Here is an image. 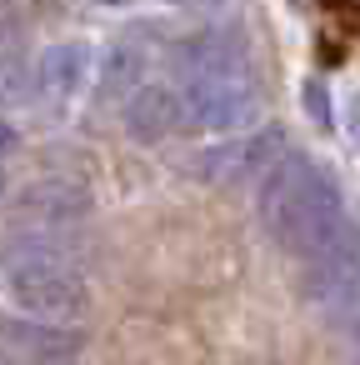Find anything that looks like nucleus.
<instances>
[{"mask_svg":"<svg viewBox=\"0 0 360 365\" xmlns=\"http://www.w3.org/2000/svg\"><path fill=\"white\" fill-rule=\"evenodd\" d=\"M0 285L16 300V310H26L31 320L76 325L91 310L86 270L61 240H46V235H21L0 255Z\"/></svg>","mask_w":360,"mask_h":365,"instance_id":"1","label":"nucleus"},{"mask_svg":"<svg viewBox=\"0 0 360 365\" xmlns=\"http://www.w3.org/2000/svg\"><path fill=\"white\" fill-rule=\"evenodd\" d=\"M185 130H215L235 135L260 120V81L255 76H215V81H185Z\"/></svg>","mask_w":360,"mask_h":365,"instance_id":"2","label":"nucleus"},{"mask_svg":"<svg viewBox=\"0 0 360 365\" xmlns=\"http://www.w3.org/2000/svg\"><path fill=\"white\" fill-rule=\"evenodd\" d=\"M91 220V190L81 180H66V175H46V180H31L16 205H11V225L21 235H46V240H66L76 225Z\"/></svg>","mask_w":360,"mask_h":365,"instance_id":"3","label":"nucleus"},{"mask_svg":"<svg viewBox=\"0 0 360 365\" xmlns=\"http://www.w3.org/2000/svg\"><path fill=\"white\" fill-rule=\"evenodd\" d=\"M285 150V135L280 125H260V130H235L225 135L220 145H205L195 150L190 170L210 185H230V180H250V175H265Z\"/></svg>","mask_w":360,"mask_h":365,"instance_id":"4","label":"nucleus"},{"mask_svg":"<svg viewBox=\"0 0 360 365\" xmlns=\"http://www.w3.org/2000/svg\"><path fill=\"white\" fill-rule=\"evenodd\" d=\"M170 71H175V86H185V81H215V76H255L245 41L235 31H220V26L185 36L170 51Z\"/></svg>","mask_w":360,"mask_h":365,"instance_id":"5","label":"nucleus"},{"mask_svg":"<svg viewBox=\"0 0 360 365\" xmlns=\"http://www.w3.org/2000/svg\"><path fill=\"white\" fill-rule=\"evenodd\" d=\"M145 86H150V51L135 36L110 41L106 56L96 61V96L106 106H130Z\"/></svg>","mask_w":360,"mask_h":365,"instance_id":"6","label":"nucleus"},{"mask_svg":"<svg viewBox=\"0 0 360 365\" xmlns=\"http://www.w3.org/2000/svg\"><path fill=\"white\" fill-rule=\"evenodd\" d=\"M125 130L135 145H160L175 130H185V101L175 81H150L130 106H125Z\"/></svg>","mask_w":360,"mask_h":365,"instance_id":"7","label":"nucleus"},{"mask_svg":"<svg viewBox=\"0 0 360 365\" xmlns=\"http://www.w3.org/2000/svg\"><path fill=\"white\" fill-rule=\"evenodd\" d=\"M96 61L101 56L86 41H56L36 61V91H46L51 101H76L86 86H96Z\"/></svg>","mask_w":360,"mask_h":365,"instance_id":"8","label":"nucleus"},{"mask_svg":"<svg viewBox=\"0 0 360 365\" xmlns=\"http://www.w3.org/2000/svg\"><path fill=\"white\" fill-rule=\"evenodd\" d=\"M0 340L26 360H66L81 350V335H71L66 325H36V320H6Z\"/></svg>","mask_w":360,"mask_h":365,"instance_id":"9","label":"nucleus"},{"mask_svg":"<svg viewBox=\"0 0 360 365\" xmlns=\"http://www.w3.org/2000/svg\"><path fill=\"white\" fill-rule=\"evenodd\" d=\"M300 106H305V115H310L320 130L335 125V101H330V86H325L320 76H310V81L300 86Z\"/></svg>","mask_w":360,"mask_h":365,"instance_id":"10","label":"nucleus"},{"mask_svg":"<svg viewBox=\"0 0 360 365\" xmlns=\"http://www.w3.org/2000/svg\"><path fill=\"white\" fill-rule=\"evenodd\" d=\"M345 135H350V140L360 145V91L350 96V125H345Z\"/></svg>","mask_w":360,"mask_h":365,"instance_id":"11","label":"nucleus"},{"mask_svg":"<svg viewBox=\"0 0 360 365\" xmlns=\"http://www.w3.org/2000/svg\"><path fill=\"white\" fill-rule=\"evenodd\" d=\"M91 6H101V11H120V6H130V0H91Z\"/></svg>","mask_w":360,"mask_h":365,"instance_id":"12","label":"nucleus"},{"mask_svg":"<svg viewBox=\"0 0 360 365\" xmlns=\"http://www.w3.org/2000/svg\"><path fill=\"white\" fill-rule=\"evenodd\" d=\"M11 365H51V360H26V355H16Z\"/></svg>","mask_w":360,"mask_h":365,"instance_id":"13","label":"nucleus"},{"mask_svg":"<svg viewBox=\"0 0 360 365\" xmlns=\"http://www.w3.org/2000/svg\"><path fill=\"white\" fill-rule=\"evenodd\" d=\"M165 6H190V0H165Z\"/></svg>","mask_w":360,"mask_h":365,"instance_id":"14","label":"nucleus"},{"mask_svg":"<svg viewBox=\"0 0 360 365\" xmlns=\"http://www.w3.org/2000/svg\"><path fill=\"white\" fill-rule=\"evenodd\" d=\"M0 190H6V175H0Z\"/></svg>","mask_w":360,"mask_h":365,"instance_id":"15","label":"nucleus"}]
</instances>
